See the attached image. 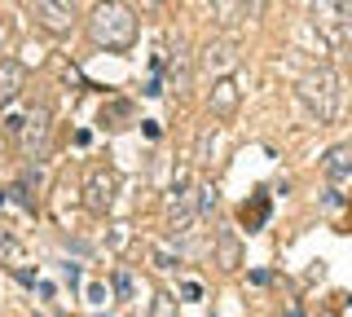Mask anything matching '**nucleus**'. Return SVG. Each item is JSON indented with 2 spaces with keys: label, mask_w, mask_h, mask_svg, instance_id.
<instances>
[{
  "label": "nucleus",
  "mask_w": 352,
  "mask_h": 317,
  "mask_svg": "<svg viewBox=\"0 0 352 317\" xmlns=\"http://www.w3.org/2000/svg\"><path fill=\"white\" fill-rule=\"evenodd\" d=\"M242 260H247V247H242L238 229H216V238H212V265L220 273H238Z\"/></svg>",
  "instance_id": "nucleus-9"
},
{
  "label": "nucleus",
  "mask_w": 352,
  "mask_h": 317,
  "mask_svg": "<svg viewBox=\"0 0 352 317\" xmlns=\"http://www.w3.org/2000/svg\"><path fill=\"white\" fill-rule=\"evenodd\" d=\"M264 216H269V199H256V203H251V212H247V207H242V221H247V229L264 225Z\"/></svg>",
  "instance_id": "nucleus-16"
},
{
  "label": "nucleus",
  "mask_w": 352,
  "mask_h": 317,
  "mask_svg": "<svg viewBox=\"0 0 352 317\" xmlns=\"http://www.w3.org/2000/svg\"><path fill=\"white\" fill-rule=\"evenodd\" d=\"M163 75H168V84L176 93H185L190 89V80H194V58H190V49H185V40L176 36L172 45H168V58H163Z\"/></svg>",
  "instance_id": "nucleus-10"
},
{
  "label": "nucleus",
  "mask_w": 352,
  "mask_h": 317,
  "mask_svg": "<svg viewBox=\"0 0 352 317\" xmlns=\"http://www.w3.org/2000/svg\"><path fill=\"white\" fill-rule=\"evenodd\" d=\"M137 9L124 5V0H97L93 14L84 18V36L93 49H106V53H124L137 45Z\"/></svg>",
  "instance_id": "nucleus-1"
},
{
  "label": "nucleus",
  "mask_w": 352,
  "mask_h": 317,
  "mask_svg": "<svg viewBox=\"0 0 352 317\" xmlns=\"http://www.w3.org/2000/svg\"><path fill=\"white\" fill-rule=\"evenodd\" d=\"M194 203H198V216H212L216 212V185H207V181H194Z\"/></svg>",
  "instance_id": "nucleus-15"
},
{
  "label": "nucleus",
  "mask_w": 352,
  "mask_h": 317,
  "mask_svg": "<svg viewBox=\"0 0 352 317\" xmlns=\"http://www.w3.org/2000/svg\"><path fill=\"white\" fill-rule=\"evenodd\" d=\"M124 115H128V106H124V102H115L110 111H102V124L110 128V119H124Z\"/></svg>",
  "instance_id": "nucleus-21"
},
{
  "label": "nucleus",
  "mask_w": 352,
  "mask_h": 317,
  "mask_svg": "<svg viewBox=\"0 0 352 317\" xmlns=\"http://www.w3.org/2000/svg\"><path fill=\"white\" fill-rule=\"evenodd\" d=\"M181 295L185 300H203V287H198V282H181Z\"/></svg>",
  "instance_id": "nucleus-22"
},
{
  "label": "nucleus",
  "mask_w": 352,
  "mask_h": 317,
  "mask_svg": "<svg viewBox=\"0 0 352 317\" xmlns=\"http://www.w3.org/2000/svg\"><path fill=\"white\" fill-rule=\"evenodd\" d=\"M22 89H27V67L14 62V58H0V111L14 106L22 97Z\"/></svg>",
  "instance_id": "nucleus-11"
},
{
  "label": "nucleus",
  "mask_w": 352,
  "mask_h": 317,
  "mask_svg": "<svg viewBox=\"0 0 352 317\" xmlns=\"http://www.w3.org/2000/svg\"><path fill=\"white\" fill-rule=\"evenodd\" d=\"M269 14V0H242V23H260Z\"/></svg>",
  "instance_id": "nucleus-17"
},
{
  "label": "nucleus",
  "mask_w": 352,
  "mask_h": 317,
  "mask_svg": "<svg viewBox=\"0 0 352 317\" xmlns=\"http://www.w3.org/2000/svg\"><path fill=\"white\" fill-rule=\"evenodd\" d=\"M295 102L313 124H335L344 115V75L335 67H308L295 80Z\"/></svg>",
  "instance_id": "nucleus-2"
},
{
  "label": "nucleus",
  "mask_w": 352,
  "mask_h": 317,
  "mask_svg": "<svg viewBox=\"0 0 352 317\" xmlns=\"http://www.w3.org/2000/svg\"><path fill=\"white\" fill-rule=\"evenodd\" d=\"M212 18L220 31H234L242 23V0H212Z\"/></svg>",
  "instance_id": "nucleus-13"
},
{
  "label": "nucleus",
  "mask_w": 352,
  "mask_h": 317,
  "mask_svg": "<svg viewBox=\"0 0 352 317\" xmlns=\"http://www.w3.org/2000/svg\"><path fill=\"white\" fill-rule=\"evenodd\" d=\"M308 23L339 58L352 49V5L348 0H308Z\"/></svg>",
  "instance_id": "nucleus-3"
},
{
  "label": "nucleus",
  "mask_w": 352,
  "mask_h": 317,
  "mask_svg": "<svg viewBox=\"0 0 352 317\" xmlns=\"http://www.w3.org/2000/svg\"><path fill=\"white\" fill-rule=\"evenodd\" d=\"M212 150H216V124H207L194 141V168H207V163H212Z\"/></svg>",
  "instance_id": "nucleus-14"
},
{
  "label": "nucleus",
  "mask_w": 352,
  "mask_h": 317,
  "mask_svg": "<svg viewBox=\"0 0 352 317\" xmlns=\"http://www.w3.org/2000/svg\"><path fill=\"white\" fill-rule=\"evenodd\" d=\"M154 269H176V265H181V256H172V251H154Z\"/></svg>",
  "instance_id": "nucleus-20"
},
{
  "label": "nucleus",
  "mask_w": 352,
  "mask_h": 317,
  "mask_svg": "<svg viewBox=\"0 0 352 317\" xmlns=\"http://www.w3.org/2000/svg\"><path fill=\"white\" fill-rule=\"evenodd\" d=\"M198 67H203V75H234L238 71V40L234 31H220V36H212L203 45V53H198Z\"/></svg>",
  "instance_id": "nucleus-6"
},
{
  "label": "nucleus",
  "mask_w": 352,
  "mask_h": 317,
  "mask_svg": "<svg viewBox=\"0 0 352 317\" xmlns=\"http://www.w3.org/2000/svg\"><path fill=\"white\" fill-rule=\"evenodd\" d=\"M322 172H326L330 185H352V141H344V146H335V150H326Z\"/></svg>",
  "instance_id": "nucleus-12"
},
{
  "label": "nucleus",
  "mask_w": 352,
  "mask_h": 317,
  "mask_svg": "<svg viewBox=\"0 0 352 317\" xmlns=\"http://www.w3.org/2000/svg\"><path fill=\"white\" fill-rule=\"evenodd\" d=\"M115 291H119V300H128V295H132V273L128 269L115 273Z\"/></svg>",
  "instance_id": "nucleus-19"
},
{
  "label": "nucleus",
  "mask_w": 352,
  "mask_h": 317,
  "mask_svg": "<svg viewBox=\"0 0 352 317\" xmlns=\"http://www.w3.org/2000/svg\"><path fill=\"white\" fill-rule=\"evenodd\" d=\"M150 313H159V317H172V313H176V300H172L168 291H159V295H154V304H150Z\"/></svg>",
  "instance_id": "nucleus-18"
},
{
  "label": "nucleus",
  "mask_w": 352,
  "mask_h": 317,
  "mask_svg": "<svg viewBox=\"0 0 352 317\" xmlns=\"http://www.w3.org/2000/svg\"><path fill=\"white\" fill-rule=\"evenodd\" d=\"M75 18H80L75 0H36V23L49 31V36H66V31L75 27Z\"/></svg>",
  "instance_id": "nucleus-8"
},
{
  "label": "nucleus",
  "mask_w": 352,
  "mask_h": 317,
  "mask_svg": "<svg viewBox=\"0 0 352 317\" xmlns=\"http://www.w3.org/2000/svg\"><path fill=\"white\" fill-rule=\"evenodd\" d=\"M49 133H53V106L49 102H36L22 119V133H18V150L22 159L40 163L44 159V146H49Z\"/></svg>",
  "instance_id": "nucleus-4"
},
{
  "label": "nucleus",
  "mask_w": 352,
  "mask_h": 317,
  "mask_svg": "<svg viewBox=\"0 0 352 317\" xmlns=\"http://www.w3.org/2000/svg\"><path fill=\"white\" fill-rule=\"evenodd\" d=\"M119 199V172L106 168V163H97V168H88V181H84V207L88 216H106L110 207Z\"/></svg>",
  "instance_id": "nucleus-5"
},
{
  "label": "nucleus",
  "mask_w": 352,
  "mask_h": 317,
  "mask_svg": "<svg viewBox=\"0 0 352 317\" xmlns=\"http://www.w3.org/2000/svg\"><path fill=\"white\" fill-rule=\"evenodd\" d=\"M238 102H242L238 75H216L212 89H207V115H212V119H234Z\"/></svg>",
  "instance_id": "nucleus-7"
},
{
  "label": "nucleus",
  "mask_w": 352,
  "mask_h": 317,
  "mask_svg": "<svg viewBox=\"0 0 352 317\" xmlns=\"http://www.w3.org/2000/svg\"><path fill=\"white\" fill-rule=\"evenodd\" d=\"M137 5H141V14H159V9L168 5V0H137Z\"/></svg>",
  "instance_id": "nucleus-23"
}]
</instances>
